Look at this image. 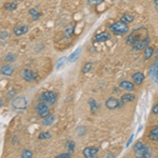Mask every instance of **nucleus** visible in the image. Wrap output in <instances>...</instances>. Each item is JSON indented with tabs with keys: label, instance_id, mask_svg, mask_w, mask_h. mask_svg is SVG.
<instances>
[{
	"label": "nucleus",
	"instance_id": "1",
	"mask_svg": "<svg viewBox=\"0 0 158 158\" xmlns=\"http://www.w3.org/2000/svg\"><path fill=\"white\" fill-rule=\"evenodd\" d=\"M148 37V31L144 27H140V29H136L134 30L131 34L127 37V43L133 47L134 44H136L137 42H139L140 40L144 39V38Z\"/></svg>",
	"mask_w": 158,
	"mask_h": 158
},
{
	"label": "nucleus",
	"instance_id": "2",
	"mask_svg": "<svg viewBox=\"0 0 158 158\" xmlns=\"http://www.w3.org/2000/svg\"><path fill=\"white\" fill-rule=\"evenodd\" d=\"M110 31H112L116 35H123L129 32V25L120 20V21L114 22L110 25Z\"/></svg>",
	"mask_w": 158,
	"mask_h": 158
},
{
	"label": "nucleus",
	"instance_id": "3",
	"mask_svg": "<svg viewBox=\"0 0 158 158\" xmlns=\"http://www.w3.org/2000/svg\"><path fill=\"white\" fill-rule=\"evenodd\" d=\"M40 101L41 102H44L48 106H53L56 100H57V94L53 91H44L43 93L40 95Z\"/></svg>",
	"mask_w": 158,
	"mask_h": 158
},
{
	"label": "nucleus",
	"instance_id": "4",
	"mask_svg": "<svg viewBox=\"0 0 158 158\" xmlns=\"http://www.w3.org/2000/svg\"><path fill=\"white\" fill-rule=\"evenodd\" d=\"M50 108L48 104H45L44 102H41L40 101L39 103L36 106V113L37 115H39L41 118H44V117L50 115Z\"/></svg>",
	"mask_w": 158,
	"mask_h": 158
},
{
	"label": "nucleus",
	"instance_id": "5",
	"mask_svg": "<svg viewBox=\"0 0 158 158\" xmlns=\"http://www.w3.org/2000/svg\"><path fill=\"white\" fill-rule=\"evenodd\" d=\"M21 73H22L21 74L22 78H23L25 81H27V82H33V81H35L37 79V74L35 72H33L32 70H30V69H24Z\"/></svg>",
	"mask_w": 158,
	"mask_h": 158
},
{
	"label": "nucleus",
	"instance_id": "6",
	"mask_svg": "<svg viewBox=\"0 0 158 158\" xmlns=\"http://www.w3.org/2000/svg\"><path fill=\"white\" fill-rule=\"evenodd\" d=\"M106 106L109 110H115L117 108H121L120 106V100H118L117 98L110 97L108 100L106 101Z\"/></svg>",
	"mask_w": 158,
	"mask_h": 158
},
{
	"label": "nucleus",
	"instance_id": "7",
	"mask_svg": "<svg viewBox=\"0 0 158 158\" xmlns=\"http://www.w3.org/2000/svg\"><path fill=\"white\" fill-rule=\"evenodd\" d=\"M151 154H152V150H151V148L148 147V146H144L141 150L135 152V155H136V157H142V158L151 157Z\"/></svg>",
	"mask_w": 158,
	"mask_h": 158
},
{
	"label": "nucleus",
	"instance_id": "8",
	"mask_svg": "<svg viewBox=\"0 0 158 158\" xmlns=\"http://www.w3.org/2000/svg\"><path fill=\"white\" fill-rule=\"evenodd\" d=\"M27 100L23 97H17L13 100V106L15 109H19V110L25 109L27 108Z\"/></svg>",
	"mask_w": 158,
	"mask_h": 158
},
{
	"label": "nucleus",
	"instance_id": "9",
	"mask_svg": "<svg viewBox=\"0 0 158 158\" xmlns=\"http://www.w3.org/2000/svg\"><path fill=\"white\" fill-rule=\"evenodd\" d=\"M98 153V148L96 147H88L83 150L82 154L85 158H93L96 156V154Z\"/></svg>",
	"mask_w": 158,
	"mask_h": 158
},
{
	"label": "nucleus",
	"instance_id": "10",
	"mask_svg": "<svg viewBox=\"0 0 158 158\" xmlns=\"http://www.w3.org/2000/svg\"><path fill=\"white\" fill-rule=\"evenodd\" d=\"M150 37L148 36L147 38H144V39H142V40H140L139 42H137L136 44H134L133 45V49L135 51H141V50H144L149 45V43H150Z\"/></svg>",
	"mask_w": 158,
	"mask_h": 158
},
{
	"label": "nucleus",
	"instance_id": "11",
	"mask_svg": "<svg viewBox=\"0 0 158 158\" xmlns=\"http://www.w3.org/2000/svg\"><path fill=\"white\" fill-rule=\"evenodd\" d=\"M29 31V27L25 24H18L14 27V34L16 36H22V35L27 34Z\"/></svg>",
	"mask_w": 158,
	"mask_h": 158
},
{
	"label": "nucleus",
	"instance_id": "12",
	"mask_svg": "<svg viewBox=\"0 0 158 158\" xmlns=\"http://www.w3.org/2000/svg\"><path fill=\"white\" fill-rule=\"evenodd\" d=\"M119 88H120L121 90L126 91V92H133L135 90L134 83L131 82V81H128V80L121 81V82L119 83Z\"/></svg>",
	"mask_w": 158,
	"mask_h": 158
},
{
	"label": "nucleus",
	"instance_id": "13",
	"mask_svg": "<svg viewBox=\"0 0 158 158\" xmlns=\"http://www.w3.org/2000/svg\"><path fill=\"white\" fill-rule=\"evenodd\" d=\"M109 39H111V34L109 32H101L94 36V40L97 42H103Z\"/></svg>",
	"mask_w": 158,
	"mask_h": 158
},
{
	"label": "nucleus",
	"instance_id": "14",
	"mask_svg": "<svg viewBox=\"0 0 158 158\" xmlns=\"http://www.w3.org/2000/svg\"><path fill=\"white\" fill-rule=\"evenodd\" d=\"M132 79H133L134 83L137 85H140L142 82H143L144 80V74L142 72H136L133 74V76H132Z\"/></svg>",
	"mask_w": 158,
	"mask_h": 158
},
{
	"label": "nucleus",
	"instance_id": "15",
	"mask_svg": "<svg viewBox=\"0 0 158 158\" xmlns=\"http://www.w3.org/2000/svg\"><path fill=\"white\" fill-rule=\"evenodd\" d=\"M135 99V95H133V94H131L130 92H128V93L123 94V95L121 96L120 98V106H122L123 104L128 103V102H131V101H133Z\"/></svg>",
	"mask_w": 158,
	"mask_h": 158
},
{
	"label": "nucleus",
	"instance_id": "16",
	"mask_svg": "<svg viewBox=\"0 0 158 158\" xmlns=\"http://www.w3.org/2000/svg\"><path fill=\"white\" fill-rule=\"evenodd\" d=\"M0 73L4 76H11L13 73H14V68L12 67L11 64H6L1 68L0 70Z\"/></svg>",
	"mask_w": 158,
	"mask_h": 158
},
{
	"label": "nucleus",
	"instance_id": "17",
	"mask_svg": "<svg viewBox=\"0 0 158 158\" xmlns=\"http://www.w3.org/2000/svg\"><path fill=\"white\" fill-rule=\"evenodd\" d=\"M150 76L154 79L156 82H158V62H155L152 65L151 71H150Z\"/></svg>",
	"mask_w": 158,
	"mask_h": 158
},
{
	"label": "nucleus",
	"instance_id": "18",
	"mask_svg": "<svg viewBox=\"0 0 158 158\" xmlns=\"http://www.w3.org/2000/svg\"><path fill=\"white\" fill-rule=\"evenodd\" d=\"M89 104H90V106H91V112H92V113L96 112L97 110H99V108H100V104H99L94 98L89 99Z\"/></svg>",
	"mask_w": 158,
	"mask_h": 158
},
{
	"label": "nucleus",
	"instance_id": "19",
	"mask_svg": "<svg viewBox=\"0 0 158 158\" xmlns=\"http://www.w3.org/2000/svg\"><path fill=\"white\" fill-rule=\"evenodd\" d=\"M149 138L153 141H158V126L154 127L149 134Z\"/></svg>",
	"mask_w": 158,
	"mask_h": 158
},
{
	"label": "nucleus",
	"instance_id": "20",
	"mask_svg": "<svg viewBox=\"0 0 158 158\" xmlns=\"http://www.w3.org/2000/svg\"><path fill=\"white\" fill-rule=\"evenodd\" d=\"M153 54H154V48L148 45L146 49H144V59L149 60L150 58H151L152 56H153Z\"/></svg>",
	"mask_w": 158,
	"mask_h": 158
},
{
	"label": "nucleus",
	"instance_id": "21",
	"mask_svg": "<svg viewBox=\"0 0 158 158\" xmlns=\"http://www.w3.org/2000/svg\"><path fill=\"white\" fill-rule=\"evenodd\" d=\"M54 121H55V116L51 115V114H50L49 116H47V117H44V118H43L42 124H43V126H51V124L54 123Z\"/></svg>",
	"mask_w": 158,
	"mask_h": 158
},
{
	"label": "nucleus",
	"instance_id": "22",
	"mask_svg": "<svg viewBox=\"0 0 158 158\" xmlns=\"http://www.w3.org/2000/svg\"><path fill=\"white\" fill-rule=\"evenodd\" d=\"M120 20L122 22H124V23H131L132 21L134 20V16L133 15H131V14H124V15H122L121 16V18Z\"/></svg>",
	"mask_w": 158,
	"mask_h": 158
},
{
	"label": "nucleus",
	"instance_id": "23",
	"mask_svg": "<svg viewBox=\"0 0 158 158\" xmlns=\"http://www.w3.org/2000/svg\"><path fill=\"white\" fill-rule=\"evenodd\" d=\"M67 60H68V58L65 57V56H63V57L59 58V59L57 60V62H56V70H57V71H58V70H60V69L65 64Z\"/></svg>",
	"mask_w": 158,
	"mask_h": 158
},
{
	"label": "nucleus",
	"instance_id": "24",
	"mask_svg": "<svg viewBox=\"0 0 158 158\" xmlns=\"http://www.w3.org/2000/svg\"><path fill=\"white\" fill-rule=\"evenodd\" d=\"M4 9L10 12L15 11V10L17 9V3L16 2H6V3L4 4Z\"/></svg>",
	"mask_w": 158,
	"mask_h": 158
},
{
	"label": "nucleus",
	"instance_id": "25",
	"mask_svg": "<svg viewBox=\"0 0 158 158\" xmlns=\"http://www.w3.org/2000/svg\"><path fill=\"white\" fill-rule=\"evenodd\" d=\"M80 50H81V48H78L75 52L70 55V57H69V62H74L75 60H77L78 55H79V53H80Z\"/></svg>",
	"mask_w": 158,
	"mask_h": 158
},
{
	"label": "nucleus",
	"instance_id": "26",
	"mask_svg": "<svg viewBox=\"0 0 158 158\" xmlns=\"http://www.w3.org/2000/svg\"><path fill=\"white\" fill-rule=\"evenodd\" d=\"M65 146H67V149L69 150V152H70V153H73L74 151H75L76 144H75V142H74L73 140H69Z\"/></svg>",
	"mask_w": 158,
	"mask_h": 158
},
{
	"label": "nucleus",
	"instance_id": "27",
	"mask_svg": "<svg viewBox=\"0 0 158 158\" xmlns=\"http://www.w3.org/2000/svg\"><path fill=\"white\" fill-rule=\"evenodd\" d=\"M92 67H93V63H92V62H86L85 64L83 65L81 72H82L83 74H88L92 70Z\"/></svg>",
	"mask_w": 158,
	"mask_h": 158
},
{
	"label": "nucleus",
	"instance_id": "28",
	"mask_svg": "<svg viewBox=\"0 0 158 158\" xmlns=\"http://www.w3.org/2000/svg\"><path fill=\"white\" fill-rule=\"evenodd\" d=\"M30 14H31V16H32L33 20H38L40 18V13L37 12L35 9H31L30 10Z\"/></svg>",
	"mask_w": 158,
	"mask_h": 158
},
{
	"label": "nucleus",
	"instance_id": "29",
	"mask_svg": "<svg viewBox=\"0 0 158 158\" xmlns=\"http://www.w3.org/2000/svg\"><path fill=\"white\" fill-rule=\"evenodd\" d=\"M73 31H74V27L72 24H70V25H68L67 27H65V30H64V35L67 37H71L73 35Z\"/></svg>",
	"mask_w": 158,
	"mask_h": 158
},
{
	"label": "nucleus",
	"instance_id": "30",
	"mask_svg": "<svg viewBox=\"0 0 158 158\" xmlns=\"http://www.w3.org/2000/svg\"><path fill=\"white\" fill-rule=\"evenodd\" d=\"M52 137V135H51L50 132H42V133H40L38 135V138L41 139V140H44V139H49Z\"/></svg>",
	"mask_w": 158,
	"mask_h": 158
},
{
	"label": "nucleus",
	"instance_id": "31",
	"mask_svg": "<svg viewBox=\"0 0 158 158\" xmlns=\"http://www.w3.org/2000/svg\"><path fill=\"white\" fill-rule=\"evenodd\" d=\"M146 144L143 143V142H141V141H138V142H136V143L133 146V150H134V152H136V151H139V150H141L142 148H143Z\"/></svg>",
	"mask_w": 158,
	"mask_h": 158
},
{
	"label": "nucleus",
	"instance_id": "32",
	"mask_svg": "<svg viewBox=\"0 0 158 158\" xmlns=\"http://www.w3.org/2000/svg\"><path fill=\"white\" fill-rule=\"evenodd\" d=\"M21 157L23 158H32L33 157V152L30 150H23V152L21 153Z\"/></svg>",
	"mask_w": 158,
	"mask_h": 158
},
{
	"label": "nucleus",
	"instance_id": "33",
	"mask_svg": "<svg viewBox=\"0 0 158 158\" xmlns=\"http://www.w3.org/2000/svg\"><path fill=\"white\" fill-rule=\"evenodd\" d=\"M15 60H16V55L12 54V53H10V54L6 55V62H13V61H15Z\"/></svg>",
	"mask_w": 158,
	"mask_h": 158
},
{
	"label": "nucleus",
	"instance_id": "34",
	"mask_svg": "<svg viewBox=\"0 0 158 158\" xmlns=\"http://www.w3.org/2000/svg\"><path fill=\"white\" fill-rule=\"evenodd\" d=\"M7 37H9V32H7V31L6 30L0 31V38H1L2 40H6Z\"/></svg>",
	"mask_w": 158,
	"mask_h": 158
},
{
	"label": "nucleus",
	"instance_id": "35",
	"mask_svg": "<svg viewBox=\"0 0 158 158\" xmlns=\"http://www.w3.org/2000/svg\"><path fill=\"white\" fill-rule=\"evenodd\" d=\"M103 0H88V3L90 6H97V4L101 3Z\"/></svg>",
	"mask_w": 158,
	"mask_h": 158
},
{
	"label": "nucleus",
	"instance_id": "36",
	"mask_svg": "<svg viewBox=\"0 0 158 158\" xmlns=\"http://www.w3.org/2000/svg\"><path fill=\"white\" fill-rule=\"evenodd\" d=\"M72 156V153H63V154H59V155H57V158H69V157H71Z\"/></svg>",
	"mask_w": 158,
	"mask_h": 158
},
{
	"label": "nucleus",
	"instance_id": "37",
	"mask_svg": "<svg viewBox=\"0 0 158 158\" xmlns=\"http://www.w3.org/2000/svg\"><path fill=\"white\" fill-rule=\"evenodd\" d=\"M152 113L154 114V115H158V102L155 104L154 106H153L152 109Z\"/></svg>",
	"mask_w": 158,
	"mask_h": 158
},
{
	"label": "nucleus",
	"instance_id": "38",
	"mask_svg": "<svg viewBox=\"0 0 158 158\" xmlns=\"http://www.w3.org/2000/svg\"><path fill=\"white\" fill-rule=\"evenodd\" d=\"M134 140V134H132L131 136H130V138L128 140V142H127V148H129L130 147V144L132 143V141Z\"/></svg>",
	"mask_w": 158,
	"mask_h": 158
},
{
	"label": "nucleus",
	"instance_id": "39",
	"mask_svg": "<svg viewBox=\"0 0 158 158\" xmlns=\"http://www.w3.org/2000/svg\"><path fill=\"white\" fill-rule=\"evenodd\" d=\"M154 3L155 6H158V0H154Z\"/></svg>",
	"mask_w": 158,
	"mask_h": 158
},
{
	"label": "nucleus",
	"instance_id": "40",
	"mask_svg": "<svg viewBox=\"0 0 158 158\" xmlns=\"http://www.w3.org/2000/svg\"><path fill=\"white\" fill-rule=\"evenodd\" d=\"M1 106H2V99L0 98V108H1Z\"/></svg>",
	"mask_w": 158,
	"mask_h": 158
},
{
	"label": "nucleus",
	"instance_id": "41",
	"mask_svg": "<svg viewBox=\"0 0 158 158\" xmlns=\"http://www.w3.org/2000/svg\"><path fill=\"white\" fill-rule=\"evenodd\" d=\"M156 55L158 56V49H157V51H156Z\"/></svg>",
	"mask_w": 158,
	"mask_h": 158
},
{
	"label": "nucleus",
	"instance_id": "42",
	"mask_svg": "<svg viewBox=\"0 0 158 158\" xmlns=\"http://www.w3.org/2000/svg\"><path fill=\"white\" fill-rule=\"evenodd\" d=\"M156 10H157V12H158V6H156Z\"/></svg>",
	"mask_w": 158,
	"mask_h": 158
}]
</instances>
